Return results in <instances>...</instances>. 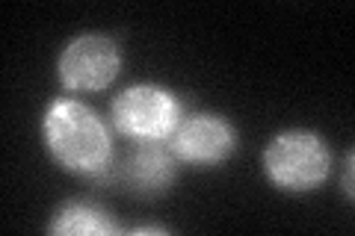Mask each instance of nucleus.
<instances>
[{
  "label": "nucleus",
  "mask_w": 355,
  "mask_h": 236,
  "mask_svg": "<svg viewBox=\"0 0 355 236\" xmlns=\"http://www.w3.org/2000/svg\"><path fill=\"white\" fill-rule=\"evenodd\" d=\"M44 145L62 168L104 181L113 168V142L101 118L80 100L60 98L44 112Z\"/></svg>",
  "instance_id": "obj_1"
},
{
  "label": "nucleus",
  "mask_w": 355,
  "mask_h": 236,
  "mask_svg": "<svg viewBox=\"0 0 355 236\" xmlns=\"http://www.w3.org/2000/svg\"><path fill=\"white\" fill-rule=\"evenodd\" d=\"M266 177L284 192H311L329 177V145L308 130H287L263 154Z\"/></svg>",
  "instance_id": "obj_2"
},
{
  "label": "nucleus",
  "mask_w": 355,
  "mask_h": 236,
  "mask_svg": "<svg viewBox=\"0 0 355 236\" xmlns=\"http://www.w3.org/2000/svg\"><path fill=\"white\" fill-rule=\"evenodd\" d=\"M181 116V100L151 83L130 86L113 100L116 127L133 142H166Z\"/></svg>",
  "instance_id": "obj_3"
},
{
  "label": "nucleus",
  "mask_w": 355,
  "mask_h": 236,
  "mask_svg": "<svg viewBox=\"0 0 355 236\" xmlns=\"http://www.w3.org/2000/svg\"><path fill=\"white\" fill-rule=\"evenodd\" d=\"M166 145L175 154V160L210 168L231 156L237 145V133L225 118L214 116V112H193V116H181Z\"/></svg>",
  "instance_id": "obj_4"
},
{
  "label": "nucleus",
  "mask_w": 355,
  "mask_h": 236,
  "mask_svg": "<svg viewBox=\"0 0 355 236\" xmlns=\"http://www.w3.org/2000/svg\"><path fill=\"white\" fill-rule=\"evenodd\" d=\"M121 56L113 39L89 33L65 44L60 56V80L74 92H98L116 80Z\"/></svg>",
  "instance_id": "obj_5"
},
{
  "label": "nucleus",
  "mask_w": 355,
  "mask_h": 236,
  "mask_svg": "<svg viewBox=\"0 0 355 236\" xmlns=\"http://www.w3.org/2000/svg\"><path fill=\"white\" fill-rule=\"evenodd\" d=\"M116 168V177L125 183L133 195L154 198L166 192L175 181L178 160L163 142H133V148Z\"/></svg>",
  "instance_id": "obj_6"
},
{
  "label": "nucleus",
  "mask_w": 355,
  "mask_h": 236,
  "mask_svg": "<svg viewBox=\"0 0 355 236\" xmlns=\"http://www.w3.org/2000/svg\"><path fill=\"white\" fill-rule=\"evenodd\" d=\"M119 224L113 216L89 201H71L57 210V216L51 221V233H116Z\"/></svg>",
  "instance_id": "obj_7"
},
{
  "label": "nucleus",
  "mask_w": 355,
  "mask_h": 236,
  "mask_svg": "<svg viewBox=\"0 0 355 236\" xmlns=\"http://www.w3.org/2000/svg\"><path fill=\"white\" fill-rule=\"evenodd\" d=\"M343 192L352 195V154H347V177H343Z\"/></svg>",
  "instance_id": "obj_8"
}]
</instances>
